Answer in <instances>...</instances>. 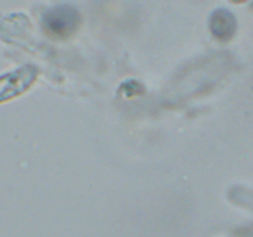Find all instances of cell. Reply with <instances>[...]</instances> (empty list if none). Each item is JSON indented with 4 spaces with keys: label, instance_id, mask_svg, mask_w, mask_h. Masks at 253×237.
Here are the masks:
<instances>
[{
    "label": "cell",
    "instance_id": "obj_2",
    "mask_svg": "<svg viewBox=\"0 0 253 237\" xmlns=\"http://www.w3.org/2000/svg\"><path fill=\"white\" fill-rule=\"evenodd\" d=\"M210 30L216 39L227 41L236 32V19L227 9H217L210 16Z\"/></svg>",
    "mask_w": 253,
    "mask_h": 237
},
{
    "label": "cell",
    "instance_id": "obj_1",
    "mask_svg": "<svg viewBox=\"0 0 253 237\" xmlns=\"http://www.w3.org/2000/svg\"><path fill=\"white\" fill-rule=\"evenodd\" d=\"M42 24L49 34L57 37H68L78 29L81 14L72 5H57L44 12Z\"/></svg>",
    "mask_w": 253,
    "mask_h": 237
}]
</instances>
